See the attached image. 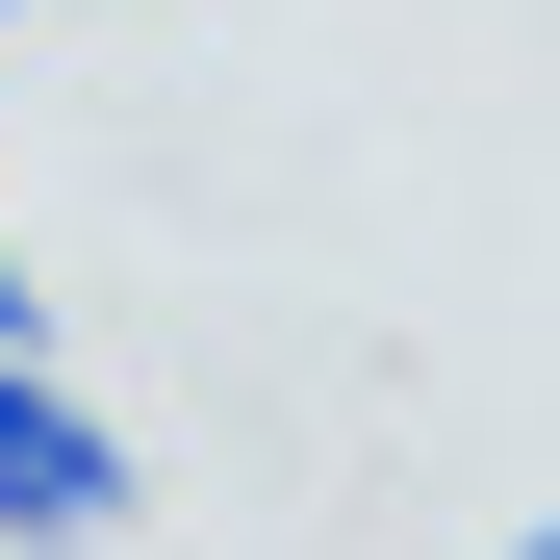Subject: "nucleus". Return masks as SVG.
<instances>
[{"label":"nucleus","mask_w":560,"mask_h":560,"mask_svg":"<svg viewBox=\"0 0 560 560\" xmlns=\"http://www.w3.org/2000/svg\"><path fill=\"white\" fill-rule=\"evenodd\" d=\"M0 535L26 560H77V535H128V433L51 383V357H0Z\"/></svg>","instance_id":"1"},{"label":"nucleus","mask_w":560,"mask_h":560,"mask_svg":"<svg viewBox=\"0 0 560 560\" xmlns=\"http://www.w3.org/2000/svg\"><path fill=\"white\" fill-rule=\"evenodd\" d=\"M510 560H560V510H535V535H510Z\"/></svg>","instance_id":"3"},{"label":"nucleus","mask_w":560,"mask_h":560,"mask_svg":"<svg viewBox=\"0 0 560 560\" xmlns=\"http://www.w3.org/2000/svg\"><path fill=\"white\" fill-rule=\"evenodd\" d=\"M0 26H51V0H0Z\"/></svg>","instance_id":"4"},{"label":"nucleus","mask_w":560,"mask_h":560,"mask_svg":"<svg viewBox=\"0 0 560 560\" xmlns=\"http://www.w3.org/2000/svg\"><path fill=\"white\" fill-rule=\"evenodd\" d=\"M0 357H51V280H26V255H0Z\"/></svg>","instance_id":"2"}]
</instances>
